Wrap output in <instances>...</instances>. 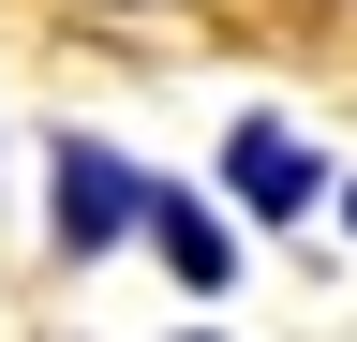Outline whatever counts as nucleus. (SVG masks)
<instances>
[{"mask_svg": "<svg viewBox=\"0 0 357 342\" xmlns=\"http://www.w3.org/2000/svg\"><path fill=\"white\" fill-rule=\"evenodd\" d=\"M134 194H149V179H134L105 134H60V208H45V238L89 268V253H119V238H134Z\"/></svg>", "mask_w": 357, "mask_h": 342, "instance_id": "1", "label": "nucleus"}, {"mask_svg": "<svg viewBox=\"0 0 357 342\" xmlns=\"http://www.w3.org/2000/svg\"><path fill=\"white\" fill-rule=\"evenodd\" d=\"M223 194L238 208H268V224H312V194H328V164H312L283 119H238V134H223Z\"/></svg>", "mask_w": 357, "mask_h": 342, "instance_id": "2", "label": "nucleus"}, {"mask_svg": "<svg viewBox=\"0 0 357 342\" xmlns=\"http://www.w3.org/2000/svg\"><path fill=\"white\" fill-rule=\"evenodd\" d=\"M134 224L164 238V268L194 283V297H223V283H238V238L208 224V194H178V179H149V194H134Z\"/></svg>", "mask_w": 357, "mask_h": 342, "instance_id": "3", "label": "nucleus"}]
</instances>
